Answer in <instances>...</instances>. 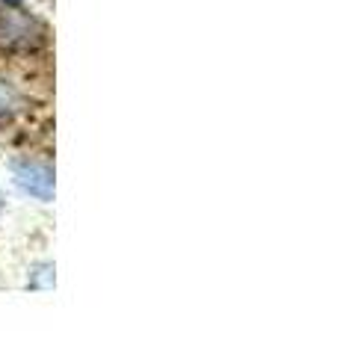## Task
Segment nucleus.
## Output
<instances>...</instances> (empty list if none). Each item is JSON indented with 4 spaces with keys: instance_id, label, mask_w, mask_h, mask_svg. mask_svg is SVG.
Listing matches in <instances>:
<instances>
[{
    "instance_id": "f257e3e1",
    "label": "nucleus",
    "mask_w": 337,
    "mask_h": 355,
    "mask_svg": "<svg viewBox=\"0 0 337 355\" xmlns=\"http://www.w3.org/2000/svg\"><path fill=\"white\" fill-rule=\"evenodd\" d=\"M42 36L44 33L36 18L21 12H0V51H33Z\"/></svg>"
},
{
    "instance_id": "f03ea898",
    "label": "nucleus",
    "mask_w": 337,
    "mask_h": 355,
    "mask_svg": "<svg viewBox=\"0 0 337 355\" xmlns=\"http://www.w3.org/2000/svg\"><path fill=\"white\" fill-rule=\"evenodd\" d=\"M9 169H12L15 184L27 196L39 198V202H53V187H56L53 166L27 157V160H12V163H9Z\"/></svg>"
},
{
    "instance_id": "7ed1b4c3",
    "label": "nucleus",
    "mask_w": 337,
    "mask_h": 355,
    "mask_svg": "<svg viewBox=\"0 0 337 355\" xmlns=\"http://www.w3.org/2000/svg\"><path fill=\"white\" fill-rule=\"evenodd\" d=\"M53 284H56V272L51 261H42L30 270V279H27L30 291H53Z\"/></svg>"
},
{
    "instance_id": "20e7f679",
    "label": "nucleus",
    "mask_w": 337,
    "mask_h": 355,
    "mask_svg": "<svg viewBox=\"0 0 337 355\" xmlns=\"http://www.w3.org/2000/svg\"><path fill=\"white\" fill-rule=\"evenodd\" d=\"M18 107H21V92H18V89L9 83V80H3V77H0V119L12 116Z\"/></svg>"
},
{
    "instance_id": "39448f33",
    "label": "nucleus",
    "mask_w": 337,
    "mask_h": 355,
    "mask_svg": "<svg viewBox=\"0 0 337 355\" xmlns=\"http://www.w3.org/2000/svg\"><path fill=\"white\" fill-rule=\"evenodd\" d=\"M3 207H6V193L0 190V214H3Z\"/></svg>"
}]
</instances>
